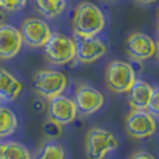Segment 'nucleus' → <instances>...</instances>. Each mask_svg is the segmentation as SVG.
<instances>
[{"label":"nucleus","mask_w":159,"mask_h":159,"mask_svg":"<svg viewBox=\"0 0 159 159\" xmlns=\"http://www.w3.org/2000/svg\"><path fill=\"white\" fill-rule=\"evenodd\" d=\"M106 24L102 10L91 2H82L77 6L73 18V31L75 36H96Z\"/></svg>","instance_id":"nucleus-1"},{"label":"nucleus","mask_w":159,"mask_h":159,"mask_svg":"<svg viewBox=\"0 0 159 159\" xmlns=\"http://www.w3.org/2000/svg\"><path fill=\"white\" fill-rule=\"evenodd\" d=\"M135 80V70L130 63L115 60L107 64L105 71V82L112 92L127 93Z\"/></svg>","instance_id":"nucleus-2"},{"label":"nucleus","mask_w":159,"mask_h":159,"mask_svg":"<svg viewBox=\"0 0 159 159\" xmlns=\"http://www.w3.org/2000/svg\"><path fill=\"white\" fill-rule=\"evenodd\" d=\"M43 53L46 59L53 64H67L75 59L74 39L60 32H52L49 41L45 43Z\"/></svg>","instance_id":"nucleus-3"},{"label":"nucleus","mask_w":159,"mask_h":159,"mask_svg":"<svg viewBox=\"0 0 159 159\" xmlns=\"http://www.w3.org/2000/svg\"><path fill=\"white\" fill-rule=\"evenodd\" d=\"M67 77L60 71L55 70H42L36 73L32 80V87L36 93L45 99H52L57 95H61L67 88Z\"/></svg>","instance_id":"nucleus-4"},{"label":"nucleus","mask_w":159,"mask_h":159,"mask_svg":"<svg viewBox=\"0 0 159 159\" xmlns=\"http://www.w3.org/2000/svg\"><path fill=\"white\" fill-rule=\"evenodd\" d=\"M117 148V140L110 131L93 127L85 138V152L88 159H105L110 151Z\"/></svg>","instance_id":"nucleus-5"},{"label":"nucleus","mask_w":159,"mask_h":159,"mask_svg":"<svg viewBox=\"0 0 159 159\" xmlns=\"http://www.w3.org/2000/svg\"><path fill=\"white\" fill-rule=\"evenodd\" d=\"M20 32L22 36V42L31 48H43L52 35L49 24L38 17L25 18L21 24Z\"/></svg>","instance_id":"nucleus-6"},{"label":"nucleus","mask_w":159,"mask_h":159,"mask_svg":"<svg viewBox=\"0 0 159 159\" xmlns=\"http://www.w3.org/2000/svg\"><path fill=\"white\" fill-rule=\"evenodd\" d=\"M126 130L134 138H148L157 131V120L147 110H131L126 119Z\"/></svg>","instance_id":"nucleus-7"},{"label":"nucleus","mask_w":159,"mask_h":159,"mask_svg":"<svg viewBox=\"0 0 159 159\" xmlns=\"http://www.w3.org/2000/svg\"><path fill=\"white\" fill-rule=\"evenodd\" d=\"M126 50L133 60L145 61L157 55V43L147 34L133 32L126 41Z\"/></svg>","instance_id":"nucleus-8"},{"label":"nucleus","mask_w":159,"mask_h":159,"mask_svg":"<svg viewBox=\"0 0 159 159\" xmlns=\"http://www.w3.org/2000/svg\"><path fill=\"white\" fill-rule=\"evenodd\" d=\"M75 59L81 63L96 61L106 53V45L96 36H75Z\"/></svg>","instance_id":"nucleus-9"},{"label":"nucleus","mask_w":159,"mask_h":159,"mask_svg":"<svg viewBox=\"0 0 159 159\" xmlns=\"http://www.w3.org/2000/svg\"><path fill=\"white\" fill-rule=\"evenodd\" d=\"M77 115L78 113L74 101L69 96H64L63 93L49 99L48 102V116L50 120L59 123L60 126L71 123L77 117Z\"/></svg>","instance_id":"nucleus-10"},{"label":"nucleus","mask_w":159,"mask_h":159,"mask_svg":"<svg viewBox=\"0 0 159 159\" xmlns=\"http://www.w3.org/2000/svg\"><path fill=\"white\" fill-rule=\"evenodd\" d=\"M74 105L80 115H92L98 112L105 103V98L98 89L88 85H80L74 95Z\"/></svg>","instance_id":"nucleus-11"},{"label":"nucleus","mask_w":159,"mask_h":159,"mask_svg":"<svg viewBox=\"0 0 159 159\" xmlns=\"http://www.w3.org/2000/svg\"><path fill=\"white\" fill-rule=\"evenodd\" d=\"M22 36L18 28L10 24H0V59L16 57L22 48Z\"/></svg>","instance_id":"nucleus-12"},{"label":"nucleus","mask_w":159,"mask_h":159,"mask_svg":"<svg viewBox=\"0 0 159 159\" xmlns=\"http://www.w3.org/2000/svg\"><path fill=\"white\" fill-rule=\"evenodd\" d=\"M154 92V87L143 80H135L134 84L127 91L129 103L133 110H147L148 102Z\"/></svg>","instance_id":"nucleus-13"},{"label":"nucleus","mask_w":159,"mask_h":159,"mask_svg":"<svg viewBox=\"0 0 159 159\" xmlns=\"http://www.w3.org/2000/svg\"><path fill=\"white\" fill-rule=\"evenodd\" d=\"M22 91V84L11 73L0 67V99L6 102L16 101Z\"/></svg>","instance_id":"nucleus-14"},{"label":"nucleus","mask_w":159,"mask_h":159,"mask_svg":"<svg viewBox=\"0 0 159 159\" xmlns=\"http://www.w3.org/2000/svg\"><path fill=\"white\" fill-rule=\"evenodd\" d=\"M35 7L41 16L56 18L66 8V0H35Z\"/></svg>","instance_id":"nucleus-15"},{"label":"nucleus","mask_w":159,"mask_h":159,"mask_svg":"<svg viewBox=\"0 0 159 159\" xmlns=\"http://www.w3.org/2000/svg\"><path fill=\"white\" fill-rule=\"evenodd\" d=\"M17 120L16 113L6 106H0V138H4L11 135L17 130Z\"/></svg>","instance_id":"nucleus-16"},{"label":"nucleus","mask_w":159,"mask_h":159,"mask_svg":"<svg viewBox=\"0 0 159 159\" xmlns=\"http://www.w3.org/2000/svg\"><path fill=\"white\" fill-rule=\"evenodd\" d=\"M36 159H66V151L59 143L49 141L42 145Z\"/></svg>","instance_id":"nucleus-17"},{"label":"nucleus","mask_w":159,"mask_h":159,"mask_svg":"<svg viewBox=\"0 0 159 159\" xmlns=\"http://www.w3.org/2000/svg\"><path fill=\"white\" fill-rule=\"evenodd\" d=\"M3 159H31V154L22 144L8 141L4 143Z\"/></svg>","instance_id":"nucleus-18"},{"label":"nucleus","mask_w":159,"mask_h":159,"mask_svg":"<svg viewBox=\"0 0 159 159\" xmlns=\"http://www.w3.org/2000/svg\"><path fill=\"white\" fill-rule=\"evenodd\" d=\"M28 0H0V10L7 13H16L27 6Z\"/></svg>","instance_id":"nucleus-19"},{"label":"nucleus","mask_w":159,"mask_h":159,"mask_svg":"<svg viewBox=\"0 0 159 159\" xmlns=\"http://www.w3.org/2000/svg\"><path fill=\"white\" fill-rule=\"evenodd\" d=\"M43 133H45V135L49 138H57L61 135V126L49 119V120L43 124Z\"/></svg>","instance_id":"nucleus-20"},{"label":"nucleus","mask_w":159,"mask_h":159,"mask_svg":"<svg viewBox=\"0 0 159 159\" xmlns=\"http://www.w3.org/2000/svg\"><path fill=\"white\" fill-rule=\"evenodd\" d=\"M147 112H149L152 116L159 115V89L158 88H154V92H152L151 99L148 102V106H147Z\"/></svg>","instance_id":"nucleus-21"},{"label":"nucleus","mask_w":159,"mask_h":159,"mask_svg":"<svg viewBox=\"0 0 159 159\" xmlns=\"http://www.w3.org/2000/svg\"><path fill=\"white\" fill-rule=\"evenodd\" d=\"M131 159H155V158L148 152H137V154L133 155Z\"/></svg>","instance_id":"nucleus-22"},{"label":"nucleus","mask_w":159,"mask_h":159,"mask_svg":"<svg viewBox=\"0 0 159 159\" xmlns=\"http://www.w3.org/2000/svg\"><path fill=\"white\" fill-rule=\"evenodd\" d=\"M45 109V105L43 103H41V102H34V110L35 112H42V110Z\"/></svg>","instance_id":"nucleus-23"},{"label":"nucleus","mask_w":159,"mask_h":159,"mask_svg":"<svg viewBox=\"0 0 159 159\" xmlns=\"http://www.w3.org/2000/svg\"><path fill=\"white\" fill-rule=\"evenodd\" d=\"M138 3H141V4H151V3H155L157 0H137Z\"/></svg>","instance_id":"nucleus-24"},{"label":"nucleus","mask_w":159,"mask_h":159,"mask_svg":"<svg viewBox=\"0 0 159 159\" xmlns=\"http://www.w3.org/2000/svg\"><path fill=\"white\" fill-rule=\"evenodd\" d=\"M3 154H4V143H0V159H3Z\"/></svg>","instance_id":"nucleus-25"}]
</instances>
